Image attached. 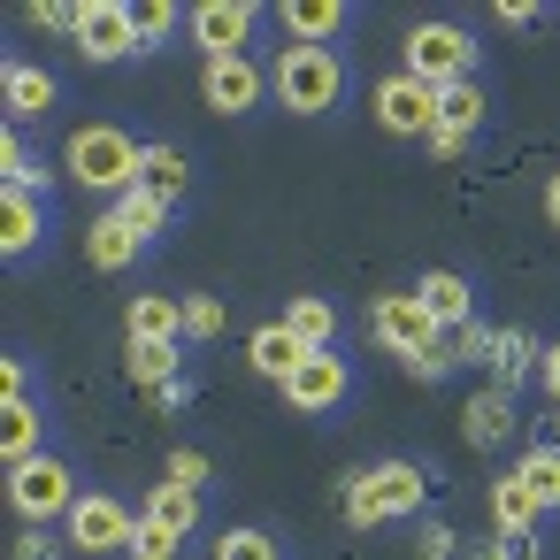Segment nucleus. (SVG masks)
I'll use <instances>...</instances> for the list:
<instances>
[{
	"mask_svg": "<svg viewBox=\"0 0 560 560\" xmlns=\"http://www.w3.org/2000/svg\"><path fill=\"white\" fill-rule=\"evenodd\" d=\"M139 162H147V147H139L131 131H116V124L70 131V154H62V170H70L85 192H108V200H124V192L139 185Z\"/></svg>",
	"mask_w": 560,
	"mask_h": 560,
	"instance_id": "1",
	"label": "nucleus"
},
{
	"mask_svg": "<svg viewBox=\"0 0 560 560\" xmlns=\"http://www.w3.org/2000/svg\"><path fill=\"white\" fill-rule=\"evenodd\" d=\"M269 93L292 108V116H330L338 93H346V62L330 47H284L277 70H269Z\"/></svg>",
	"mask_w": 560,
	"mask_h": 560,
	"instance_id": "2",
	"label": "nucleus"
},
{
	"mask_svg": "<svg viewBox=\"0 0 560 560\" xmlns=\"http://www.w3.org/2000/svg\"><path fill=\"white\" fill-rule=\"evenodd\" d=\"M422 491H430V476H422L415 460H384V468L353 476V491H346V522H353V529H376V522H392V514H415Z\"/></svg>",
	"mask_w": 560,
	"mask_h": 560,
	"instance_id": "3",
	"label": "nucleus"
},
{
	"mask_svg": "<svg viewBox=\"0 0 560 560\" xmlns=\"http://www.w3.org/2000/svg\"><path fill=\"white\" fill-rule=\"evenodd\" d=\"M407 78H422V85H460V78H476V39L460 32V24H415L407 32Z\"/></svg>",
	"mask_w": 560,
	"mask_h": 560,
	"instance_id": "4",
	"label": "nucleus"
},
{
	"mask_svg": "<svg viewBox=\"0 0 560 560\" xmlns=\"http://www.w3.org/2000/svg\"><path fill=\"white\" fill-rule=\"evenodd\" d=\"M9 499H16V514L24 522H70V506L85 499L78 491V476H70V460H55V453H32L24 468H9Z\"/></svg>",
	"mask_w": 560,
	"mask_h": 560,
	"instance_id": "5",
	"label": "nucleus"
},
{
	"mask_svg": "<svg viewBox=\"0 0 560 560\" xmlns=\"http://www.w3.org/2000/svg\"><path fill=\"white\" fill-rule=\"evenodd\" d=\"M369 330H376L399 361H415V353H430V346H438V330H445V323L422 307V292H384V300L369 307Z\"/></svg>",
	"mask_w": 560,
	"mask_h": 560,
	"instance_id": "6",
	"label": "nucleus"
},
{
	"mask_svg": "<svg viewBox=\"0 0 560 560\" xmlns=\"http://www.w3.org/2000/svg\"><path fill=\"white\" fill-rule=\"evenodd\" d=\"M131 537H139V514H131L124 499L85 491V499L70 506V545H78V552H131Z\"/></svg>",
	"mask_w": 560,
	"mask_h": 560,
	"instance_id": "7",
	"label": "nucleus"
},
{
	"mask_svg": "<svg viewBox=\"0 0 560 560\" xmlns=\"http://www.w3.org/2000/svg\"><path fill=\"white\" fill-rule=\"evenodd\" d=\"M78 55L85 62H124L139 55V16L124 0H78Z\"/></svg>",
	"mask_w": 560,
	"mask_h": 560,
	"instance_id": "8",
	"label": "nucleus"
},
{
	"mask_svg": "<svg viewBox=\"0 0 560 560\" xmlns=\"http://www.w3.org/2000/svg\"><path fill=\"white\" fill-rule=\"evenodd\" d=\"M376 124L384 131H399V139H430L438 131V85H422V78H384L376 85Z\"/></svg>",
	"mask_w": 560,
	"mask_h": 560,
	"instance_id": "9",
	"label": "nucleus"
},
{
	"mask_svg": "<svg viewBox=\"0 0 560 560\" xmlns=\"http://www.w3.org/2000/svg\"><path fill=\"white\" fill-rule=\"evenodd\" d=\"M254 24H261V9H254V0H200V9H192V39L208 47V62L246 55Z\"/></svg>",
	"mask_w": 560,
	"mask_h": 560,
	"instance_id": "10",
	"label": "nucleus"
},
{
	"mask_svg": "<svg viewBox=\"0 0 560 560\" xmlns=\"http://www.w3.org/2000/svg\"><path fill=\"white\" fill-rule=\"evenodd\" d=\"M346 384H353V376H346L338 353H307V361L284 376V407H292V415H330V407L346 399Z\"/></svg>",
	"mask_w": 560,
	"mask_h": 560,
	"instance_id": "11",
	"label": "nucleus"
},
{
	"mask_svg": "<svg viewBox=\"0 0 560 560\" xmlns=\"http://www.w3.org/2000/svg\"><path fill=\"white\" fill-rule=\"evenodd\" d=\"M261 93H269V78H261L246 55H231V62H208V70H200V101H208L215 116H246V108H261Z\"/></svg>",
	"mask_w": 560,
	"mask_h": 560,
	"instance_id": "12",
	"label": "nucleus"
},
{
	"mask_svg": "<svg viewBox=\"0 0 560 560\" xmlns=\"http://www.w3.org/2000/svg\"><path fill=\"white\" fill-rule=\"evenodd\" d=\"M277 24H284V39H292V47H330L353 16H346V0H284Z\"/></svg>",
	"mask_w": 560,
	"mask_h": 560,
	"instance_id": "13",
	"label": "nucleus"
},
{
	"mask_svg": "<svg viewBox=\"0 0 560 560\" xmlns=\"http://www.w3.org/2000/svg\"><path fill=\"white\" fill-rule=\"evenodd\" d=\"M0 101H9V124H32L62 101V85L39 70V62H9V78H0Z\"/></svg>",
	"mask_w": 560,
	"mask_h": 560,
	"instance_id": "14",
	"label": "nucleus"
},
{
	"mask_svg": "<svg viewBox=\"0 0 560 560\" xmlns=\"http://www.w3.org/2000/svg\"><path fill=\"white\" fill-rule=\"evenodd\" d=\"M39 231H47V208H39V192H0V254H32L39 246Z\"/></svg>",
	"mask_w": 560,
	"mask_h": 560,
	"instance_id": "15",
	"label": "nucleus"
},
{
	"mask_svg": "<svg viewBox=\"0 0 560 560\" xmlns=\"http://www.w3.org/2000/svg\"><path fill=\"white\" fill-rule=\"evenodd\" d=\"M131 338H139V346H177V338H185V300L139 292V300H131Z\"/></svg>",
	"mask_w": 560,
	"mask_h": 560,
	"instance_id": "16",
	"label": "nucleus"
},
{
	"mask_svg": "<svg viewBox=\"0 0 560 560\" xmlns=\"http://www.w3.org/2000/svg\"><path fill=\"white\" fill-rule=\"evenodd\" d=\"M537 514H545V506H537V491H529L522 476H499V483H491V522H499L514 545L537 537Z\"/></svg>",
	"mask_w": 560,
	"mask_h": 560,
	"instance_id": "17",
	"label": "nucleus"
},
{
	"mask_svg": "<svg viewBox=\"0 0 560 560\" xmlns=\"http://www.w3.org/2000/svg\"><path fill=\"white\" fill-rule=\"evenodd\" d=\"M460 430H468V445H499L506 430H514V392H476L468 407H460Z\"/></svg>",
	"mask_w": 560,
	"mask_h": 560,
	"instance_id": "18",
	"label": "nucleus"
},
{
	"mask_svg": "<svg viewBox=\"0 0 560 560\" xmlns=\"http://www.w3.org/2000/svg\"><path fill=\"white\" fill-rule=\"evenodd\" d=\"M284 330H292L307 353H330V346H338V315H330V300H315V292H300V300L284 307Z\"/></svg>",
	"mask_w": 560,
	"mask_h": 560,
	"instance_id": "19",
	"label": "nucleus"
},
{
	"mask_svg": "<svg viewBox=\"0 0 560 560\" xmlns=\"http://www.w3.org/2000/svg\"><path fill=\"white\" fill-rule=\"evenodd\" d=\"M415 292H422V307H430L438 323H468V315H476V292H468V277H453V269H430Z\"/></svg>",
	"mask_w": 560,
	"mask_h": 560,
	"instance_id": "20",
	"label": "nucleus"
},
{
	"mask_svg": "<svg viewBox=\"0 0 560 560\" xmlns=\"http://www.w3.org/2000/svg\"><path fill=\"white\" fill-rule=\"evenodd\" d=\"M246 361H254L261 376H277V384H284V376H292V369L307 361V346H300V338H292L284 323H269V330H254V346H246Z\"/></svg>",
	"mask_w": 560,
	"mask_h": 560,
	"instance_id": "21",
	"label": "nucleus"
},
{
	"mask_svg": "<svg viewBox=\"0 0 560 560\" xmlns=\"http://www.w3.org/2000/svg\"><path fill=\"white\" fill-rule=\"evenodd\" d=\"M170 208H177V200H162V192L131 185V192H124V200H116L108 215H116V223H124L131 238H154V231H170Z\"/></svg>",
	"mask_w": 560,
	"mask_h": 560,
	"instance_id": "22",
	"label": "nucleus"
},
{
	"mask_svg": "<svg viewBox=\"0 0 560 560\" xmlns=\"http://www.w3.org/2000/svg\"><path fill=\"white\" fill-rule=\"evenodd\" d=\"M483 361H491V376H499V392H514V384L529 376V361H537V346H529V330H491V346H483Z\"/></svg>",
	"mask_w": 560,
	"mask_h": 560,
	"instance_id": "23",
	"label": "nucleus"
},
{
	"mask_svg": "<svg viewBox=\"0 0 560 560\" xmlns=\"http://www.w3.org/2000/svg\"><path fill=\"white\" fill-rule=\"evenodd\" d=\"M0 453H9V468H24L32 453H47V445H39V407H32V399L0 407Z\"/></svg>",
	"mask_w": 560,
	"mask_h": 560,
	"instance_id": "24",
	"label": "nucleus"
},
{
	"mask_svg": "<svg viewBox=\"0 0 560 560\" xmlns=\"http://www.w3.org/2000/svg\"><path fill=\"white\" fill-rule=\"evenodd\" d=\"M139 246H147V238H131L116 215H101V223L85 231V254H93V269H131V261H139Z\"/></svg>",
	"mask_w": 560,
	"mask_h": 560,
	"instance_id": "25",
	"label": "nucleus"
},
{
	"mask_svg": "<svg viewBox=\"0 0 560 560\" xmlns=\"http://www.w3.org/2000/svg\"><path fill=\"white\" fill-rule=\"evenodd\" d=\"M147 522H162V529H177V537H192V529H200V491H177V483H154V499H147Z\"/></svg>",
	"mask_w": 560,
	"mask_h": 560,
	"instance_id": "26",
	"label": "nucleus"
},
{
	"mask_svg": "<svg viewBox=\"0 0 560 560\" xmlns=\"http://www.w3.org/2000/svg\"><path fill=\"white\" fill-rule=\"evenodd\" d=\"M438 124L460 131V139H476V124H483V93H476V78H460V85L438 93Z\"/></svg>",
	"mask_w": 560,
	"mask_h": 560,
	"instance_id": "27",
	"label": "nucleus"
},
{
	"mask_svg": "<svg viewBox=\"0 0 560 560\" xmlns=\"http://www.w3.org/2000/svg\"><path fill=\"white\" fill-rule=\"evenodd\" d=\"M514 476H522V483H529V491H537V506H545V514H552V506H560V445H529V453H522V468H514Z\"/></svg>",
	"mask_w": 560,
	"mask_h": 560,
	"instance_id": "28",
	"label": "nucleus"
},
{
	"mask_svg": "<svg viewBox=\"0 0 560 560\" xmlns=\"http://www.w3.org/2000/svg\"><path fill=\"white\" fill-rule=\"evenodd\" d=\"M185 177H192V170H185V154H177V147H147V162H139V185H147V192L177 200V192H185Z\"/></svg>",
	"mask_w": 560,
	"mask_h": 560,
	"instance_id": "29",
	"label": "nucleus"
},
{
	"mask_svg": "<svg viewBox=\"0 0 560 560\" xmlns=\"http://www.w3.org/2000/svg\"><path fill=\"white\" fill-rule=\"evenodd\" d=\"M124 369H131V376H139L147 392H170V384H177V346H139V338H131Z\"/></svg>",
	"mask_w": 560,
	"mask_h": 560,
	"instance_id": "30",
	"label": "nucleus"
},
{
	"mask_svg": "<svg viewBox=\"0 0 560 560\" xmlns=\"http://www.w3.org/2000/svg\"><path fill=\"white\" fill-rule=\"evenodd\" d=\"M483 346H491V330H483L476 315H468V323H445V330H438V353H445V361H483Z\"/></svg>",
	"mask_w": 560,
	"mask_h": 560,
	"instance_id": "31",
	"label": "nucleus"
},
{
	"mask_svg": "<svg viewBox=\"0 0 560 560\" xmlns=\"http://www.w3.org/2000/svg\"><path fill=\"white\" fill-rule=\"evenodd\" d=\"M0 177H9L16 192H39V177H47V170L32 162V147H24L16 131H9V139H0Z\"/></svg>",
	"mask_w": 560,
	"mask_h": 560,
	"instance_id": "32",
	"label": "nucleus"
},
{
	"mask_svg": "<svg viewBox=\"0 0 560 560\" xmlns=\"http://www.w3.org/2000/svg\"><path fill=\"white\" fill-rule=\"evenodd\" d=\"M215 560H277V537L269 529H223L215 537Z\"/></svg>",
	"mask_w": 560,
	"mask_h": 560,
	"instance_id": "33",
	"label": "nucleus"
},
{
	"mask_svg": "<svg viewBox=\"0 0 560 560\" xmlns=\"http://www.w3.org/2000/svg\"><path fill=\"white\" fill-rule=\"evenodd\" d=\"M131 16H139V55H147V47H162V39L177 32V9H170V0H139Z\"/></svg>",
	"mask_w": 560,
	"mask_h": 560,
	"instance_id": "34",
	"label": "nucleus"
},
{
	"mask_svg": "<svg viewBox=\"0 0 560 560\" xmlns=\"http://www.w3.org/2000/svg\"><path fill=\"white\" fill-rule=\"evenodd\" d=\"M177 545H185L177 529H162V522H147V514H139V537H131V560H177Z\"/></svg>",
	"mask_w": 560,
	"mask_h": 560,
	"instance_id": "35",
	"label": "nucleus"
},
{
	"mask_svg": "<svg viewBox=\"0 0 560 560\" xmlns=\"http://www.w3.org/2000/svg\"><path fill=\"white\" fill-rule=\"evenodd\" d=\"M162 483H177V491H200V483H208V453H170Z\"/></svg>",
	"mask_w": 560,
	"mask_h": 560,
	"instance_id": "36",
	"label": "nucleus"
},
{
	"mask_svg": "<svg viewBox=\"0 0 560 560\" xmlns=\"http://www.w3.org/2000/svg\"><path fill=\"white\" fill-rule=\"evenodd\" d=\"M223 330V300H185V338H215Z\"/></svg>",
	"mask_w": 560,
	"mask_h": 560,
	"instance_id": "37",
	"label": "nucleus"
},
{
	"mask_svg": "<svg viewBox=\"0 0 560 560\" xmlns=\"http://www.w3.org/2000/svg\"><path fill=\"white\" fill-rule=\"evenodd\" d=\"M24 16H32L39 32H70V39H78V9H62V0H32Z\"/></svg>",
	"mask_w": 560,
	"mask_h": 560,
	"instance_id": "38",
	"label": "nucleus"
},
{
	"mask_svg": "<svg viewBox=\"0 0 560 560\" xmlns=\"http://www.w3.org/2000/svg\"><path fill=\"white\" fill-rule=\"evenodd\" d=\"M415 560H453V529L445 522H422L415 529Z\"/></svg>",
	"mask_w": 560,
	"mask_h": 560,
	"instance_id": "39",
	"label": "nucleus"
},
{
	"mask_svg": "<svg viewBox=\"0 0 560 560\" xmlns=\"http://www.w3.org/2000/svg\"><path fill=\"white\" fill-rule=\"evenodd\" d=\"M55 552H62V545H55V537H39V529H32V537H16V552H9V560H55Z\"/></svg>",
	"mask_w": 560,
	"mask_h": 560,
	"instance_id": "40",
	"label": "nucleus"
},
{
	"mask_svg": "<svg viewBox=\"0 0 560 560\" xmlns=\"http://www.w3.org/2000/svg\"><path fill=\"white\" fill-rule=\"evenodd\" d=\"M24 399V361H0V407Z\"/></svg>",
	"mask_w": 560,
	"mask_h": 560,
	"instance_id": "41",
	"label": "nucleus"
},
{
	"mask_svg": "<svg viewBox=\"0 0 560 560\" xmlns=\"http://www.w3.org/2000/svg\"><path fill=\"white\" fill-rule=\"evenodd\" d=\"M430 154H438V162H453V154H468V139H460V131H445V124H438V131H430Z\"/></svg>",
	"mask_w": 560,
	"mask_h": 560,
	"instance_id": "42",
	"label": "nucleus"
},
{
	"mask_svg": "<svg viewBox=\"0 0 560 560\" xmlns=\"http://www.w3.org/2000/svg\"><path fill=\"white\" fill-rule=\"evenodd\" d=\"M545 399L560 407V346H545Z\"/></svg>",
	"mask_w": 560,
	"mask_h": 560,
	"instance_id": "43",
	"label": "nucleus"
},
{
	"mask_svg": "<svg viewBox=\"0 0 560 560\" xmlns=\"http://www.w3.org/2000/svg\"><path fill=\"white\" fill-rule=\"evenodd\" d=\"M476 560H522V545L506 537V545H491V552H476Z\"/></svg>",
	"mask_w": 560,
	"mask_h": 560,
	"instance_id": "44",
	"label": "nucleus"
},
{
	"mask_svg": "<svg viewBox=\"0 0 560 560\" xmlns=\"http://www.w3.org/2000/svg\"><path fill=\"white\" fill-rule=\"evenodd\" d=\"M545 215H552V231H560V177L545 185Z\"/></svg>",
	"mask_w": 560,
	"mask_h": 560,
	"instance_id": "45",
	"label": "nucleus"
}]
</instances>
